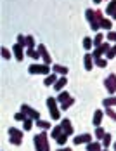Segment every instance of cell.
I'll list each match as a JSON object with an SVG mask.
<instances>
[{
    "label": "cell",
    "mask_w": 116,
    "mask_h": 151,
    "mask_svg": "<svg viewBox=\"0 0 116 151\" xmlns=\"http://www.w3.org/2000/svg\"><path fill=\"white\" fill-rule=\"evenodd\" d=\"M94 2H95V4H101L102 0H94Z\"/></svg>",
    "instance_id": "b9f144b4"
},
{
    "label": "cell",
    "mask_w": 116,
    "mask_h": 151,
    "mask_svg": "<svg viewBox=\"0 0 116 151\" xmlns=\"http://www.w3.org/2000/svg\"><path fill=\"white\" fill-rule=\"evenodd\" d=\"M113 58H116V45L111 47V50L106 54V59H113Z\"/></svg>",
    "instance_id": "836d02e7"
},
{
    "label": "cell",
    "mask_w": 116,
    "mask_h": 151,
    "mask_svg": "<svg viewBox=\"0 0 116 151\" xmlns=\"http://www.w3.org/2000/svg\"><path fill=\"white\" fill-rule=\"evenodd\" d=\"M37 50L40 52V56H42V59H44V64H50V63H52V59H50V54L47 52L45 45H38V49H37Z\"/></svg>",
    "instance_id": "30bf717a"
},
{
    "label": "cell",
    "mask_w": 116,
    "mask_h": 151,
    "mask_svg": "<svg viewBox=\"0 0 116 151\" xmlns=\"http://www.w3.org/2000/svg\"><path fill=\"white\" fill-rule=\"evenodd\" d=\"M94 63H95L99 68H106V66H107V59H106V58H104V59H102V58H99V59H94Z\"/></svg>",
    "instance_id": "f1b7e54d"
},
{
    "label": "cell",
    "mask_w": 116,
    "mask_h": 151,
    "mask_svg": "<svg viewBox=\"0 0 116 151\" xmlns=\"http://www.w3.org/2000/svg\"><path fill=\"white\" fill-rule=\"evenodd\" d=\"M56 141H57L59 146H64V144H66V141H68V134H64V132H62V134L56 139Z\"/></svg>",
    "instance_id": "4316f807"
},
{
    "label": "cell",
    "mask_w": 116,
    "mask_h": 151,
    "mask_svg": "<svg viewBox=\"0 0 116 151\" xmlns=\"http://www.w3.org/2000/svg\"><path fill=\"white\" fill-rule=\"evenodd\" d=\"M7 132H9V136H11L9 137V141H11L14 146H19V144L23 142V132H21L19 129H16V127H9Z\"/></svg>",
    "instance_id": "277c9868"
},
{
    "label": "cell",
    "mask_w": 116,
    "mask_h": 151,
    "mask_svg": "<svg viewBox=\"0 0 116 151\" xmlns=\"http://www.w3.org/2000/svg\"><path fill=\"white\" fill-rule=\"evenodd\" d=\"M113 148H115V151H116V142H115V144H113Z\"/></svg>",
    "instance_id": "ee69618b"
},
{
    "label": "cell",
    "mask_w": 116,
    "mask_h": 151,
    "mask_svg": "<svg viewBox=\"0 0 116 151\" xmlns=\"http://www.w3.org/2000/svg\"><path fill=\"white\" fill-rule=\"evenodd\" d=\"M31 127H33V118H26L23 122V129L24 130H31Z\"/></svg>",
    "instance_id": "83f0119b"
},
{
    "label": "cell",
    "mask_w": 116,
    "mask_h": 151,
    "mask_svg": "<svg viewBox=\"0 0 116 151\" xmlns=\"http://www.w3.org/2000/svg\"><path fill=\"white\" fill-rule=\"evenodd\" d=\"M102 44H104V35H102V33H97L95 38H94V47H99V45H102Z\"/></svg>",
    "instance_id": "ffe728a7"
},
{
    "label": "cell",
    "mask_w": 116,
    "mask_h": 151,
    "mask_svg": "<svg viewBox=\"0 0 116 151\" xmlns=\"http://www.w3.org/2000/svg\"><path fill=\"white\" fill-rule=\"evenodd\" d=\"M26 118H28V116H26L23 111H19V113H16V115H14V120H17V122H24Z\"/></svg>",
    "instance_id": "d6a6232c"
},
{
    "label": "cell",
    "mask_w": 116,
    "mask_h": 151,
    "mask_svg": "<svg viewBox=\"0 0 116 151\" xmlns=\"http://www.w3.org/2000/svg\"><path fill=\"white\" fill-rule=\"evenodd\" d=\"M104 106H106V108L116 106V96H113V97H106V99H104Z\"/></svg>",
    "instance_id": "603a6c76"
},
{
    "label": "cell",
    "mask_w": 116,
    "mask_h": 151,
    "mask_svg": "<svg viewBox=\"0 0 116 151\" xmlns=\"http://www.w3.org/2000/svg\"><path fill=\"white\" fill-rule=\"evenodd\" d=\"M102 142H104V150H106V148L111 144V136H109V134H106V136L102 137Z\"/></svg>",
    "instance_id": "d590c367"
},
{
    "label": "cell",
    "mask_w": 116,
    "mask_h": 151,
    "mask_svg": "<svg viewBox=\"0 0 116 151\" xmlns=\"http://www.w3.org/2000/svg\"><path fill=\"white\" fill-rule=\"evenodd\" d=\"M85 16H87V21L90 23V28L94 31H97L101 28V23H102V19H104V16H102L101 11L87 9V11H85Z\"/></svg>",
    "instance_id": "6da1fadb"
},
{
    "label": "cell",
    "mask_w": 116,
    "mask_h": 151,
    "mask_svg": "<svg viewBox=\"0 0 116 151\" xmlns=\"http://www.w3.org/2000/svg\"><path fill=\"white\" fill-rule=\"evenodd\" d=\"M102 116H104V113H102V109H97V111L94 113V120H92V123H94L95 127H101Z\"/></svg>",
    "instance_id": "5bb4252c"
},
{
    "label": "cell",
    "mask_w": 116,
    "mask_h": 151,
    "mask_svg": "<svg viewBox=\"0 0 116 151\" xmlns=\"http://www.w3.org/2000/svg\"><path fill=\"white\" fill-rule=\"evenodd\" d=\"M109 50H111V45H109L107 42H104L102 45H99V47H95V49H94L92 58H94V59H99V58H102V54H107Z\"/></svg>",
    "instance_id": "8992f818"
},
{
    "label": "cell",
    "mask_w": 116,
    "mask_h": 151,
    "mask_svg": "<svg viewBox=\"0 0 116 151\" xmlns=\"http://www.w3.org/2000/svg\"><path fill=\"white\" fill-rule=\"evenodd\" d=\"M111 21L109 19H102V23H101V28H104V30H107V31H111Z\"/></svg>",
    "instance_id": "f546056e"
},
{
    "label": "cell",
    "mask_w": 116,
    "mask_h": 151,
    "mask_svg": "<svg viewBox=\"0 0 116 151\" xmlns=\"http://www.w3.org/2000/svg\"><path fill=\"white\" fill-rule=\"evenodd\" d=\"M26 47H28V49H35V38H33L31 35L26 37Z\"/></svg>",
    "instance_id": "4dcf8cb0"
},
{
    "label": "cell",
    "mask_w": 116,
    "mask_h": 151,
    "mask_svg": "<svg viewBox=\"0 0 116 151\" xmlns=\"http://www.w3.org/2000/svg\"><path fill=\"white\" fill-rule=\"evenodd\" d=\"M106 12L113 17V14L116 12V0H111V2L107 4V7H106Z\"/></svg>",
    "instance_id": "ac0fdd59"
},
{
    "label": "cell",
    "mask_w": 116,
    "mask_h": 151,
    "mask_svg": "<svg viewBox=\"0 0 116 151\" xmlns=\"http://www.w3.org/2000/svg\"><path fill=\"white\" fill-rule=\"evenodd\" d=\"M104 87L109 94H115L116 92V75H109L104 80Z\"/></svg>",
    "instance_id": "52a82bcc"
},
{
    "label": "cell",
    "mask_w": 116,
    "mask_h": 151,
    "mask_svg": "<svg viewBox=\"0 0 116 151\" xmlns=\"http://www.w3.org/2000/svg\"><path fill=\"white\" fill-rule=\"evenodd\" d=\"M12 52H14V56H16V59H17V61L24 59V50H23V45L16 44V45L12 47Z\"/></svg>",
    "instance_id": "8fae6325"
},
{
    "label": "cell",
    "mask_w": 116,
    "mask_h": 151,
    "mask_svg": "<svg viewBox=\"0 0 116 151\" xmlns=\"http://www.w3.org/2000/svg\"><path fill=\"white\" fill-rule=\"evenodd\" d=\"M83 47H85V50H90V49L94 47V40H92L90 37H85V38H83Z\"/></svg>",
    "instance_id": "cb8c5ba5"
},
{
    "label": "cell",
    "mask_w": 116,
    "mask_h": 151,
    "mask_svg": "<svg viewBox=\"0 0 116 151\" xmlns=\"http://www.w3.org/2000/svg\"><path fill=\"white\" fill-rule=\"evenodd\" d=\"M104 136H106L104 129H102V127H97V129H95V137H97V139H102Z\"/></svg>",
    "instance_id": "e575fe53"
},
{
    "label": "cell",
    "mask_w": 116,
    "mask_h": 151,
    "mask_svg": "<svg viewBox=\"0 0 116 151\" xmlns=\"http://www.w3.org/2000/svg\"><path fill=\"white\" fill-rule=\"evenodd\" d=\"M83 63H85V70H92L94 68V58H92V54L88 52V54H85V59H83Z\"/></svg>",
    "instance_id": "2e32d148"
},
{
    "label": "cell",
    "mask_w": 116,
    "mask_h": 151,
    "mask_svg": "<svg viewBox=\"0 0 116 151\" xmlns=\"http://www.w3.org/2000/svg\"><path fill=\"white\" fill-rule=\"evenodd\" d=\"M59 80V76L57 73H50V75H47V78L44 80V83L49 87V85H56V82Z\"/></svg>",
    "instance_id": "4fadbf2b"
},
{
    "label": "cell",
    "mask_w": 116,
    "mask_h": 151,
    "mask_svg": "<svg viewBox=\"0 0 116 151\" xmlns=\"http://www.w3.org/2000/svg\"><path fill=\"white\" fill-rule=\"evenodd\" d=\"M21 111L28 116V118H33V120H40V113L35 111L33 108H29L28 104H21Z\"/></svg>",
    "instance_id": "ba28073f"
},
{
    "label": "cell",
    "mask_w": 116,
    "mask_h": 151,
    "mask_svg": "<svg viewBox=\"0 0 116 151\" xmlns=\"http://www.w3.org/2000/svg\"><path fill=\"white\" fill-rule=\"evenodd\" d=\"M101 151H106V150H101Z\"/></svg>",
    "instance_id": "f6af8a7d"
},
{
    "label": "cell",
    "mask_w": 116,
    "mask_h": 151,
    "mask_svg": "<svg viewBox=\"0 0 116 151\" xmlns=\"http://www.w3.org/2000/svg\"><path fill=\"white\" fill-rule=\"evenodd\" d=\"M50 70L52 68H49V64H37V63L28 68L31 75H50Z\"/></svg>",
    "instance_id": "3957f363"
},
{
    "label": "cell",
    "mask_w": 116,
    "mask_h": 151,
    "mask_svg": "<svg viewBox=\"0 0 116 151\" xmlns=\"http://www.w3.org/2000/svg\"><path fill=\"white\" fill-rule=\"evenodd\" d=\"M35 125H38V127H40V129H44V130H49V129H50V123H49V122H45V120H37Z\"/></svg>",
    "instance_id": "484cf974"
},
{
    "label": "cell",
    "mask_w": 116,
    "mask_h": 151,
    "mask_svg": "<svg viewBox=\"0 0 116 151\" xmlns=\"http://www.w3.org/2000/svg\"><path fill=\"white\" fill-rule=\"evenodd\" d=\"M113 19H116V12H115V14H113Z\"/></svg>",
    "instance_id": "7bdbcfd3"
},
{
    "label": "cell",
    "mask_w": 116,
    "mask_h": 151,
    "mask_svg": "<svg viewBox=\"0 0 116 151\" xmlns=\"http://www.w3.org/2000/svg\"><path fill=\"white\" fill-rule=\"evenodd\" d=\"M17 44L23 47H26V37L24 35H17Z\"/></svg>",
    "instance_id": "74e56055"
},
{
    "label": "cell",
    "mask_w": 116,
    "mask_h": 151,
    "mask_svg": "<svg viewBox=\"0 0 116 151\" xmlns=\"http://www.w3.org/2000/svg\"><path fill=\"white\" fill-rule=\"evenodd\" d=\"M59 151H71V150H69V148H61Z\"/></svg>",
    "instance_id": "60d3db41"
},
{
    "label": "cell",
    "mask_w": 116,
    "mask_h": 151,
    "mask_svg": "<svg viewBox=\"0 0 116 151\" xmlns=\"http://www.w3.org/2000/svg\"><path fill=\"white\" fill-rule=\"evenodd\" d=\"M68 83V80H66V76H59V80L56 82V85H54V89L57 92H62V89H64V85Z\"/></svg>",
    "instance_id": "9a60e30c"
},
{
    "label": "cell",
    "mask_w": 116,
    "mask_h": 151,
    "mask_svg": "<svg viewBox=\"0 0 116 151\" xmlns=\"http://www.w3.org/2000/svg\"><path fill=\"white\" fill-rule=\"evenodd\" d=\"M47 106H49V111H50V118L52 120H59L61 118V113H59V108H57V99L49 97L47 99Z\"/></svg>",
    "instance_id": "5b68a950"
},
{
    "label": "cell",
    "mask_w": 116,
    "mask_h": 151,
    "mask_svg": "<svg viewBox=\"0 0 116 151\" xmlns=\"http://www.w3.org/2000/svg\"><path fill=\"white\" fill-rule=\"evenodd\" d=\"M87 151H101V144L99 142H88L87 144Z\"/></svg>",
    "instance_id": "7402d4cb"
},
{
    "label": "cell",
    "mask_w": 116,
    "mask_h": 151,
    "mask_svg": "<svg viewBox=\"0 0 116 151\" xmlns=\"http://www.w3.org/2000/svg\"><path fill=\"white\" fill-rule=\"evenodd\" d=\"M61 127H62V132H64V134H68V136H71V134H73L71 122L68 120V118H64V120L61 122Z\"/></svg>",
    "instance_id": "7c38bea8"
},
{
    "label": "cell",
    "mask_w": 116,
    "mask_h": 151,
    "mask_svg": "<svg viewBox=\"0 0 116 151\" xmlns=\"http://www.w3.org/2000/svg\"><path fill=\"white\" fill-rule=\"evenodd\" d=\"M33 144H35V150L37 151H50V144H49V137L47 132H40L38 136L33 137Z\"/></svg>",
    "instance_id": "7a4b0ae2"
},
{
    "label": "cell",
    "mask_w": 116,
    "mask_h": 151,
    "mask_svg": "<svg viewBox=\"0 0 116 151\" xmlns=\"http://www.w3.org/2000/svg\"><path fill=\"white\" fill-rule=\"evenodd\" d=\"M2 58H4V59H11V52H9L5 47H2Z\"/></svg>",
    "instance_id": "f35d334b"
},
{
    "label": "cell",
    "mask_w": 116,
    "mask_h": 151,
    "mask_svg": "<svg viewBox=\"0 0 116 151\" xmlns=\"http://www.w3.org/2000/svg\"><path fill=\"white\" fill-rule=\"evenodd\" d=\"M52 70H54V73H57V75H61V76H66V73H68V68H64V66H61V64H54Z\"/></svg>",
    "instance_id": "e0dca14e"
},
{
    "label": "cell",
    "mask_w": 116,
    "mask_h": 151,
    "mask_svg": "<svg viewBox=\"0 0 116 151\" xmlns=\"http://www.w3.org/2000/svg\"><path fill=\"white\" fill-rule=\"evenodd\" d=\"M26 56H29V58H31V59H38V58H42V56H40V52H38V50H35V49H28V50H26Z\"/></svg>",
    "instance_id": "d6986e66"
},
{
    "label": "cell",
    "mask_w": 116,
    "mask_h": 151,
    "mask_svg": "<svg viewBox=\"0 0 116 151\" xmlns=\"http://www.w3.org/2000/svg\"><path fill=\"white\" fill-rule=\"evenodd\" d=\"M104 113H106V115H107L111 120H115V122H116V111H113L111 108H106V109H104Z\"/></svg>",
    "instance_id": "1f68e13d"
},
{
    "label": "cell",
    "mask_w": 116,
    "mask_h": 151,
    "mask_svg": "<svg viewBox=\"0 0 116 151\" xmlns=\"http://www.w3.org/2000/svg\"><path fill=\"white\" fill-rule=\"evenodd\" d=\"M73 142H74L76 146H78V144H88V142H92V136H90V134H82V136L74 137Z\"/></svg>",
    "instance_id": "9c48e42d"
},
{
    "label": "cell",
    "mask_w": 116,
    "mask_h": 151,
    "mask_svg": "<svg viewBox=\"0 0 116 151\" xmlns=\"http://www.w3.org/2000/svg\"><path fill=\"white\" fill-rule=\"evenodd\" d=\"M73 103H74V99H73V97H69V99H68L66 103H62V104H61V109H68V108H69V106H71Z\"/></svg>",
    "instance_id": "8d00e7d4"
},
{
    "label": "cell",
    "mask_w": 116,
    "mask_h": 151,
    "mask_svg": "<svg viewBox=\"0 0 116 151\" xmlns=\"http://www.w3.org/2000/svg\"><path fill=\"white\" fill-rule=\"evenodd\" d=\"M106 40L116 42V31H109V33H107V37H106Z\"/></svg>",
    "instance_id": "ab89813d"
},
{
    "label": "cell",
    "mask_w": 116,
    "mask_h": 151,
    "mask_svg": "<svg viewBox=\"0 0 116 151\" xmlns=\"http://www.w3.org/2000/svg\"><path fill=\"white\" fill-rule=\"evenodd\" d=\"M61 134H62V127H61V125L54 127V129L50 130V136H52V137H56V139H57V137L61 136Z\"/></svg>",
    "instance_id": "d4e9b609"
},
{
    "label": "cell",
    "mask_w": 116,
    "mask_h": 151,
    "mask_svg": "<svg viewBox=\"0 0 116 151\" xmlns=\"http://www.w3.org/2000/svg\"><path fill=\"white\" fill-rule=\"evenodd\" d=\"M68 99H69V94H68V92H66V91L59 92V96H57V101H59V103H61V104H62V103H66Z\"/></svg>",
    "instance_id": "44dd1931"
}]
</instances>
